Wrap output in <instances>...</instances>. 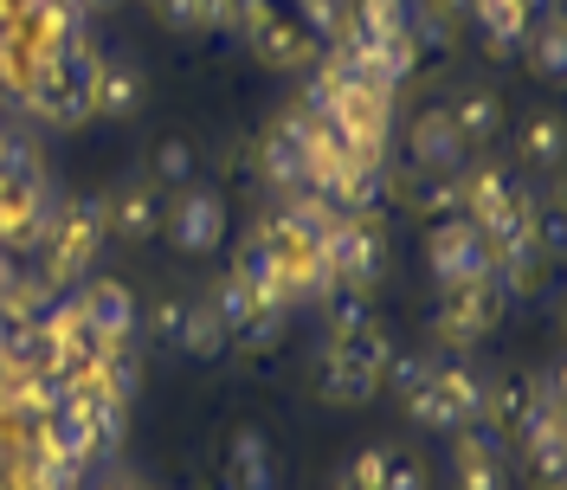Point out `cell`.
I'll use <instances>...</instances> for the list:
<instances>
[{"label": "cell", "mask_w": 567, "mask_h": 490, "mask_svg": "<svg viewBox=\"0 0 567 490\" xmlns=\"http://www.w3.org/2000/svg\"><path fill=\"white\" fill-rule=\"evenodd\" d=\"M104 233L110 226H104V201H97V194H71V201H59L52 233H45V245H39V284H45L52 297H65L71 284L91 272Z\"/></svg>", "instance_id": "6da1fadb"}, {"label": "cell", "mask_w": 567, "mask_h": 490, "mask_svg": "<svg viewBox=\"0 0 567 490\" xmlns=\"http://www.w3.org/2000/svg\"><path fill=\"white\" fill-rule=\"evenodd\" d=\"M91 78H97V45L78 39V45H65L52 65L39 71V84L20 104L33 110L45 130H84L91 123Z\"/></svg>", "instance_id": "7a4b0ae2"}, {"label": "cell", "mask_w": 567, "mask_h": 490, "mask_svg": "<svg viewBox=\"0 0 567 490\" xmlns=\"http://www.w3.org/2000/svg\"><path fill=\"white\" fill-rule=\"evenodd\" d=\"M322 258H329L336 290H374L388 278V220H381V207L342 213L329 245H322Z\"/></svg>", "instance_id": "3957f363"}, {"label": "cell", "mask_w": 567, "mask_h": 490, "mask_svg": "<svg viewBox=\"0 0 567 490\" xmlns=\"http://www.w3.org/2000/svg\"><path fill=\"white\" fill-rule=\"evenodd\" d=\"M425 265H432L439 290H452V284L491 278L496 252H491V239H484V226H477V220L452 213V220H432V233H425Z\"/></svg>", "instance_id": "277c9868"}, {"label": "cell", "mask_w": 567, "mask_h": 490, "mask_svg": "<svg viewBox=\"0 0 567 490\" xmlns=\"http://www.w3.org/2000/svg\"><path fill=\"white\" fill-rule=\"evenodd\" d=\"M509 310V290L496 278H477V284H452L445 297H439V316H432V329H439V343L445 349H471V343H484L496 323Z\"/></svg>", "instance_id": "5b68a950"}, {"label": "cell", "mask_w": 567, "mask_h": 490, "mask_svg": "<svg viewBox=\"0 0 567 490\" xmlns=\"http://www.w3.org/2000/svg\"><path fill=\"white\" fill-rule=\"evenodd\" d=\"M71 304H78V316H84V329H91L97 349H123V343H136L142 310H136V290H130L123 278H78Z\"/></svg>", "instance_id": "8992f818"}, {"label": "cell", "mask_w": 567, "mask_h": 490, "mask_svg": "<svg viewBox=\"0 0 567 490\" xmlns=\"http://www.w3.org/2000/svg\"><path fill=\"white\" fill-rule=\"evenodd\" d=\"M452 484L458 490H509V439L491 420L452 432Z\"/></svg>", "instance_id": "52a82bcc"}, {"label": "cell", "mask_w": 567, "mask_h": 490, "mask_svg": "<svg viewBox=\"0 0 567 490\" xmlns=\"http://www.w3.org/2000/svg\"><path fill=\"white\" fill-rule=\"evenodd\" d=\"M258 175L271 181L278 194H297L310 187V110H284L271 123V136L258 142Z\"/></svg>", "instance_id": "ba28073f"}, {"label": "cell", "mask_w": 567, "mask_h": 490, "mask_svg": "<svg viewBox=\"0 0 567 490\" xmlns=\"http://www.w3.org/2000/svg\"><path fill=\"white\" fill-rule=\"evenodd\" d=\"M317 394H322V400H336V407H361V400H374V394H381V368L354 349V343L329 336L322 355H317Z\"/></svg>", "instance_id": "9c48e42d"}, {"label": "cell", "mask_w": 567, "mask_h": 490, "mask_svg": "<svg viewBox=\"0 0 567 490\" xmlns=\"http://www.w3.org/2000/svg\"><path fill=\"white\" fill-rule=\"evenodd\" d=\"M162 233H168L181 252L207 258L213 245L226 239V201H219L213 187H181L175 201H168V220H162Z\"/></svg>", "instance_id": "30bf717a"}, {"label": "cell", "mask_w": 567, "mask_h": 490, "mask_svg": "<svg viewBox=\"0 0 567 490\" xmlns=\"http://www.w3.org/2000/svg\"><path fill=\"white\" fill-rule=\"evenodd\" d=\"M406 155H413V169H445V175H458L464 162H471V149H464L458 123H452L445 104H425L406 123Z\"/></svg>", "instance_id": "8fae6325"}, {"label": "cell", "mask_w": 567, "mask_h": 490, "mask_svg": "<svg viewBox=\"0 0 567 490\" xmlns=\"http://www.w3.org/2000/svg\"><path fill=\"white\" fill-rule=\"evenodd\" d=\"M162 220H168V194H162L148 175L130 181V187H116V194L104 201V226L116 233V239H155Z\"/></svg>", "instance_id": "7c38bea8"}, {"label": "cell", "mask_w": 567, "mask_h": 490, "mask_svg": "<svg viewBox=\"0 0 567 490\" xmlns=\"http://www.w3.org/2000/svg\"><path fill=\"white\" fill-rule=\"evenodd\" d=\"M246 45H251V59H258L265 71H310V65H317V52H322V45L303 33L290 13H271L265 27H251Z\"/></svg>", "instance_id": "4fadbf2b"}, {"label": "cell", "mask_w": 567, "mask_h": 490, "mask_svg": "<svg viewBox=\"0 0 567 490\" xmlns=\"http://www.w3.org/2000/svg\"><path fill=\"white\" fill-rule=\"evenodd\" d=\"M136 110H142V71H136V59H123V52H97V78H91V116L123 123V116H136Z\"/></svg>", "instance_id": "5bb4252c"}, {"label": "cell", "mask_w": 567, "mask_h": 490, "mask_svg": "<svg viewBox=\"0 0 567 490\" xmlns=\"http://www.w3.org/2000/svg\"><path fill=\"white\" fill-rule=\"evenodd\" d=\"M233 278L246 284L265 310H290V304H297V284H290V272H284V265L258 239H251V233H246V245H239V258H233Z\"/></svg>", "instance_id": "9a60e30c"}, {"label": "cell", "mask_w": 567, "mask_h": 490, "mask_svg": "<svg viewBox=\"0 0 567 490\" xmlns=\"http://www.w3.org/2000/svg\"><path fill=\"white\" fill-rule=\"evenodd\" d=\"M464 13L477 20V33L491 39V45L503 52V59H509V52H523V39H529V27H535L523 0H471Z\"/></svg>", "instance_id": "2e32d148"}, {"label": "cell", "mask_w": 567, "mask_h": 490, "mask_svg": "<svg viewBox=\"0 0 567 490\" xmlns=\"http://www.w3.org/2000/svg\"><path fill=\"white\" fill-rule=\"evenodd\" d=\"M432 375H439V387H445V400H452V414H458V426L484 420V394H491V375L477 368V361H432Z\"/></svg>", "instance_id": "e0dca14e"}, {"label": "cell", "mask_w": 567, "mask_h": 490, "mask_svg": "<svg viewBox=\"0 0 567 490\" xmlns=\"http://www.w3.org/2000/svg\"><path fill=\"white\" fill-rule=\"evenodd\" d=\"M233 490H278V458L258 426L233 432Z\"/></svg>", "instance_id": "ac0fdd59"}, {"label": "cell", "mask_w": 567, "mask_h": 490, "mask_svg": "<svg viewBox=\"0 0 567 490\" xmlns=\"http://www.w3.org/2000/svg\"><path fill=\"white\" fill-rule=\"evenodd\" d=\"M445 110H452V123H458L464 149H491L496 130H503V104H496V91H458Z\"/></svg>", "instance_id": "d6986e66"}, {"label": "cell", "mask_w": 567, "mask_h": 490, "mask_svg": "<svg viewBox=\"0 0 567 490\" xmlns=\"http://www.w3.org/2000/svg\"><path fill=\"white\" fill-rule=\"evenodd\" d=\"M406 207L420 213V220H452V213H458V175H445V169H413Z\"/></svg>", "instance_id": "ffe728a7"}, {"label": "cell", "mask_w": 567, "mask_h": 490, "mask_svg": "<svg viewBox=\"0 0 567 490\" xmlns=\"http://www.w3.org/2000/svg\"><path fill=\"white\" fill-rule=\"evenodd\" d=\"M194 175H200V155H194V142H187V136H162V142H155L148 181H155L162 194H181V187H194Z\"/></svg>", "instance_id": "44dd1931"}, {"label": "cell", "mask_w": 567, "mask_h": 490, "mask_svg": "<svg viewBox=\"0 0 567 490\" xmlns=\"http://www.w3.org/2000/svg\"><path fill=\"white\" fill-rule=\"evenodd\" d=\"M233 349V329L207 310V297L200 304H187V329H181V355H194V361H219V355Z\"/></svg>", "instance_id": "7402d4cb"}, {"label": "cell", "mask_w": 567, "mask_h": 490, "mask_svg": "<svg viewBox=\"0 0 567 490\" xmlns=\"http://www.w3.org/2000/svg\"><path fill=\"white\" fill-rule=\"evenodd\" d=\"M400 400H406L413 426H425V432H458V414H452V400H445V387H439V375H432V368H425V381L406 387Z\"/></svg>", "instance_id": "603a6c76"}, {"label": "cell", "mask_w": 567, "mask_h": 490, "mask_svg": "<svg viewBox=\"0 0 567 490\" xmlns=\"http://www.w3.org/2000/svg\"><path fill=\"white\" fill-rule=\"evenodd\" d=\"M523 45H529V65H535V78L561 84V78H567V33H561V20H535Z\"/></svg>", "instance_id": "cb8c5ba5"}, {"label": "cell", "mask_w": 567, "mask_h": 490, "mask_svg": "<svg viewBox=\"0 0 567 490\" xmlns=\"http://www.w3.org/2000/svg\"><path fill=\"white\" fill-rule=\"evenodd\" d=\"M207 310L219 316V323H226V329H233V336H239V329H246L251 316H265V304H258V297H251L246 284L233 278V272H226V278L213 284V297H207Z\"/></svg>", "instance_id": "d4e9b609"}, {"label": "cell", "mask_w": 567, "mask_h": 490, "mask_svg": "<svg viewBox=\"0 0 567 490\" xmlns=\"http://www.w3.org/2000/svg\"><path fill=\"white\" fill-rule=\"evenodd\" d=\"M297 27L317 45H336L342 27H349V0H297Z\"/></svg>", "instance_id": "484cf974"}, {"label": "cell", "mask_w": 567, "mask_h": 490, "mask_svg": "<svg viewBox=\"0 0 567 490\" xmlns=\"http://www.w3.org/2000/svg\"><path fill=\"white\" fill-rule=\"evenodd\" d=\"M523 162H529V169H555V162H561V116H555V110L529 116V130H523Z\"/></svg>", "instance_id": "4316f807"}, {"label": "cell", "mask_w": 567, "mask_h": 490, "mask_svg": "<svg viewBox=\"0 0 567 490\" xmlns=\"http://www.w3.org/2000/svg\"><path fill=\"white\" fill-rule=\"evenodd\" d=\"M374 310H368V290H329V336H354L368 329Z\"/></svg>", "instance_id": "83f0119b"}, {"label": "cell", "mask_w": 567, "mask_h": 490, "mask_svg": "<svg viewBox=\"0 0 567 490\" xmlns=\"http://www.w3.org/2000/svg\"><path fill=\"white\" fill-rule=\"evenodd\" d=\"M181 329H187V304H181V297H162V304L148 310V336H155V349L181 355Z\"/></svg>", "instance_id": "f1b7e54d"}, {"label": "cell", "mask_w": 567, "mask_h": 490, "mask_svg": "<svg viewBox=\"0 0 567 490\" xmlns=\"http://www.w3.org/2000/svg\"><path fill=\"white\" fill-rule=\"evenodd\" d=\"M381 490H425V458L388 446V465H381Z\"/></svg>", "instance_id": "f546056e"}, {"label": "cell", "mask_w": 567, "mask_h": 490, "mask_svg": "<svg viewBox=\"0 0 567 490\" xmlns=\"http://www.w3.org/2000/svg\"><path fill=\"white\" fill-rule=\"evenodd\" d=\"M148 7H155V13H162L175 33H200V13H194V0H148Z\"/></svg>", "instance_id": "4dcf8cb0"}, {"label": "cell", "mask_w": 567, "mask_h": 490, "mask_svg": "<svg viewBox=\"0 0 567 490\" xmlns=\"http://www.w3.org/2000/svg\"><path fill=\"white\" fill-rule=\"evenodd\" d=\"M194 13H200V27H207V33L226 27V0H194Z\"/></svg>", "instance_id": "1f68e13d"}, {"label": "cell", "mask_w": 567, "mask_h": 490, "mask_svg": "<svg viewBox=\"0 0 567 490\" xmlns=\"http://www.w3.org/2000/svg\"><path fill=\"white\" fill-rule=\"evenodd\" d=\"M97 490H142V484L130 478V471H123V465H110L104 478H97Z\"/></svg>", "instance_id": "d6a6232c"}, {"label": "cell", "mask_w": 567, "mask_h": 490, "mask_svg": "<svg viewBox=\"0 0 567 490\" xmlns=\"http://www.w3.org/2000/svg\"><path fill=\"white\" fill-rule=\"evenodd\" d=\"M78 7H84V13H116L123 0H78Z\"/></svg>", "instance_id": "836d02e7"}, {"label": "cell", "mask_w": 567, "mask_h": 490, "mask_svg": "<svg viewBox=\"0 0 567 490\" xmlns=\"http://www.w3.org/2000/svg\"><path fill=\"white\" fill-rule=\"evenodd\" d=\"M425 7H439V13H452V20H458V13L471 7V0H425Z\"/></svg>", "instance_id": "e575fe53"}]
</instances>
